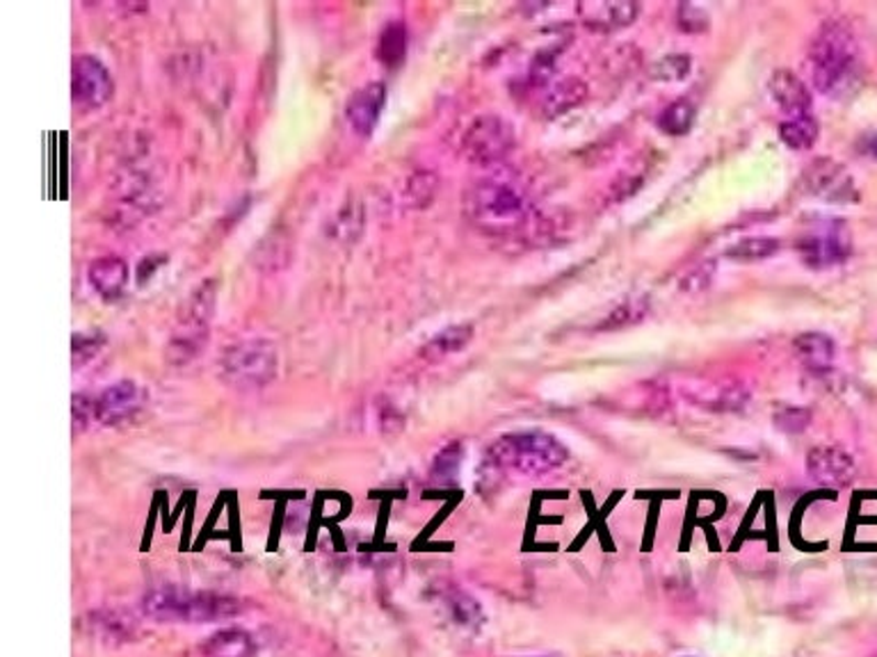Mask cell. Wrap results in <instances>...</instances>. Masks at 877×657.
<instances>
[{
	"label": "cell",
	"mask_w": 877,
	"mask_h": 657,
	"mask_svg": "<svg viewBox=\"0 0 877 657\" xmlns=\"http://www.w3.org/2000/svg\"><path fill=\"white\" fill-rule=\"evenodd\" d=\"M768 91L770 98L774 101V106L787 115V119H795V117H804L811 115V104H814V98H811L809 87L804 85V80L789 72V69H779L770 76L768 80Z\"/></svg>",
	"instance_id": "cell-15"
},
{
	"label": "cell",
	"mask_w": 877,
	"mask_h": 657,
	"mask_svg": "<svg viewBox=\"0 0 877 657\" xmlns=\"http://www.w3.org/2000/svg\"><path fill=\"white\" fill-rule=\"evenodd\" d=\"M446 607L450 612V618L458 623L460 628L478 631L482 626V621H484L482 607L475 599L464 594V591H452V594H448Z\"/></svg>",
	"instance_id": "cell-24"
},
{
	"label": "cell",
	"mask_w": 877,
	"mask_h": 657,
	"mask_svg": "<svg viewBox=\"0 0 877 657\" xmlns=\"http://www.w3.org/2000/svg\"><path fill=\"white\" fill-rule=\"evenodd\" d=\"M486 466L518 475H546L569 462V448L544 430H516L499 437L484 454Z\"/></svg>",
	"instance_id": "cell-3"
},
{
	"label": "cell",
	"mask_w": 877,
	"mask_h": 657,
	"mask_svg": "<svg viewBox=\"0 0 877 657\" xmlns=\"http://www.w3.org/2000/svg\"><path fill=\"white\" fill-rule=\"evenodd\" d=\"M590 96V87L585 80L569 76L558 80L554 87H548L539 104V115L544 119H558L576 108H580Z\"/></svg>",
	"instance_id": "cell-17"
},
{
	"label": "cell",
	"mask_w": 877,
	"mask_h": 657,
	"mask_svg": "<svg viewBox=\"0 0 877 657\" xmlns=\"http://www.w3.org/2000/svg\"><path fill=\"white\" fill-rule=\"evenodd\" d=\"M386 108V85L368 83L356 89L345 106V119L360 138H371Z\"/></svg>",
	"instance_id": "cell-13"
},
{
	"label": "cell",
	"mask_w": 877,
	"mask_h": 657,
	"mask_svg": "<svg viewBox=\"0 0 877 657\" xmlns=\"http://www.w3.org/2000/svg\"><path fill=\"white\" fill-rule=\"evenodd\" d=\"M115 94L110 69L96 55H78L72 64V101L81 110H99Z\"/></svg>",
	"instance_id": "cell-10"
},
{
	"label": "cell",
	"mask_w": 877,
	"mask_h": 657,
	"mask_svg": "<svg viewBox=\"0 0 877 657\" xmlns=\"http://www.w3.org/2000/svg\"><path fill=\"white\" fill-rule=\"evenodd\" d=\"M467 217L490 236H512L531 224L533 204L526 187L516 176L499 172L480 179L467 192Z\"/></svg>",
	"instance_id": "cell-2"
},
{
	"label": "cell",
	"mask_w": 877,
	"mask_h": 657,
	"mask_svg": "<svg viewBox=\"0 0 877 657\" xmlns=\"http://www.w3.org/2000/svg\"><path fill=\"white\" fill-rule=\"evenodd\" d=\"M217 300V281L206 279L200 288H194L181 309L179 324L168 345V360L172 366L181 368L192 364L208 343V326L215 311Z\"/></svg>",
	"instance_id": "cell-5"
},
{
	"label": "cell",
	"mask_w": 877,
	"mask_h": 657,
	"mask_svg": "<svg viewBox=\"0 0 877 657\" xmlns=\"http://www.w3.org/2000/svg\"><path fill=\"white\" fill-rule=\"evenodd\" d=\"M819 136H821L819 121L811 115L787 119L779 123V138H782V142L793 151H809L819 142Z\"/></svg>",
	"instance_id": "cell-22"
},
{
	"label": "cell",
	"mask_w": 877,
	"mask_h": 657,
	"mask_svg": "<svg viewBox=\"0 0 877 657\" xmlns=\"http://www.w3.org/2000/svg\"><path fill=\"white\" fill-rule=\"evenodd\" d=\"M72 411H74V430L83 432L85 427L94 420V398L87 396V392H78L72 400Z\"/></svg>",
	"instance_id": "cell-36"
},
{
	"label": "cell",
	"mask_w": 877,
	"mask_h": 657,
	"mask_svg": "<svg viewBox=\"0 0 877 657\" xmlns=\"http://www.w3.org/2000/svg\"><path fill=\"white\" fill-rule=\"evenodd\" d=\"M149 618L162 623H211L240 612V603L232 596L208 594V591H181L174 586L151 591L142 601Z\"/></svg>",
	"instance_id": "cell-4"
},
{
	"label": "cell",
	"mask_w": 877,
	"mask_h": 657,
	"mask_svg": "<svg viewBox=\"0 0 877 657\" xmlns=\"http://www.w3.org/2000/svg\"><path fill=\"white\" fill-rule=\"evenodd\" d=\"M87 279L99 298H104L106 302H115L121 298L126 290V283H128L126 260L119 256L96 258V260H92V266L87 270Z\"/></svg>",
	"instance_id": "cell-16"
},
{
	"label": "cell",
	"mask_w": 877,
	"mask_h": 657,
	"mask_svg": "<svg viewBox=\"0 0 877 657\" xmlns=\"http://www.w3.org/2000/svg\"><path fill=\"white\" fill-rule=\"evenodd\" d=\"M676 23L684 32H691V35H699V32L708 30V14L699 6L684 3V6L678 8Z\"/></svg>",
	"instance_id": "cell-35"
},
{
	"label": "cell",
	"mask_w": 877,
	"mask_h": 657,
	"mask_svg": "<svg viewBox=\"0 0 877 657\" xmlns=\"http://www.w3.org/2000/svg\"><path fill=\"white\" fill-rule=\"evenodd\" d=\"M202 650L206 657H254L256 644L249 633L240 628H226L211 635Z\"/></svg>",
	"instance_id": "cell-20"
},
{
	"label": "cell",
	"mask_w": 877,
	"mask_h": 657,
	"mask_svg": "<svg viewBox=\"0 0 877 657\" xmlns=\"http://www.w3.org/2000/svg\"><path fill=\"white\" fill-rule=\"evenodd\" d=\"M795 254L811 270H830L851 258L853 236L841 219H823L795 240Z\"/></svg>",
	"instance_id": "cell-7"
},
{
	"label": "cell",
	"mask_w": 877,
	"mask_h": 657,
	"mask_svg": "<svg viewBox=\"0 0 877 657\" xmlns=\"http://www.w3.org/2000/svg\"><path fill=\"white\" fill-rule=\"evenodd\" d=\"M106 345V336L101 332H78L72 338V356H74V366L83 368L87 366L89 360H94L99 356V352Z\"/></svg>",
	"instance_id": "cell-31"
},
{
	"label": "cell",
	"mask_w": 877,
	"mask_h": 657,
	"mask_svg": "<svg viewBox=\"0 0 877 657\" xmlns=\"http://www.w3.org/2000/svg\"><path fill=\"white\" fill-rule=\"evenodd\" d=\"M695 117H697L695 104L688 101V98H678V101H672L670 106L663 108V112L659 115V128L665 136L672 138L688 136L695 123Z\"/></svg>",
	"instance_id": "cell-23"
},
{
	"label": "cell",
	"mask_w": 877,
	"mask_h": 657,
	"mask_svg": "<svg viewBox=\"0 0 877 657\" xmlns=\"http://www.w3.org/2000/svg\"><path fill=\"white\" fill-rule=\"evenodd\" d=\"M526 657H560V655H526Z\"/></svg>",
	"instance_id": "cell-38"
},
{
	"label": "cell",
	"mask_w": 877,
	"mask_h": 657,
	"mask_svg": "<svg viewBox=\"0 0 877 657\" xmlns=\"http://www.w3.org/2000/svg\"><path fill=\"white\" fill-rule=\"evenodd\" d=\"M804 190L825 204H857L859 190L853 174L834 158H816L802 172Z\"/></svg>",
	"instance_id": "cell-9"
},
{
	"label": "cell",
	"mask_w": 877,
	"mask_h": 657,
	"mask_svg": "<svg viewBox=\"0 0 877 657\" xmlns=\"http://www.w3.org/2000/svg\"><path fill=\"white\" fill-rule=\"evenodd\" d=\"M563 49H565V44H558V46H548V49H542L535 53V57L531 60L528 76H526L528 87L537 89V87L548 85V80L556 74V62H558V55L563 53Z\"/></svg>",
	"instance_id": "cell-28"
},
{
	"label": "cell",
	"mask_w": 877,
	"mask_h": 657,
	"mask_svg": "<svg viewBox=\"0 0 877 657\" xmlns=\"http://www.w3.org/2000/svg\"><path fill=\"white\" fill-rule=\"evenodd\" d=\"M859 149H862L866 155H870V158H877V136H868V138H864Z\"/></svg>",
	"instance_id": "cell-37"
},
{
	"label": "cell",
	"mask_w": 877,
	"mask_h": 657,
	"mask_svg": "<svg viewBox=\"0 0 877 657\" xmlns=\"http://www.w3.org/2000/svg\"><path fill=\"white\" fill-rule=\"evenodd\" d=\"M142 400L145 392L136 381H115L94 398V420L101 424H119L140 411Z\"/></svg>",
	"instance_id": "cell-12"
},
{
	"label": "cell",
	"mask_w": 877,
	"mask_h": 657,
	"mask_svg": "<svg viewBox=\"0 0 877 657\" xmlns=\"http://www.w3.org/2000/svg\"><path fill=\"white\" fill-rule=\"evenodd\" d=\"M693 60L686 53H672L649 67V78L659 83H681L691 76Z\"/></svg>",
	"instance_id": "cell-27"
},
{
	"label": "cell",
	"mask_w": 877,
	"mask_h": 657,
	"mask_svg": "<svg viewBox=\"0 0 877 657\" xmlns=\"http://www.w3.org/2000/svg\"><path fill=\"white\" fill-rule=\"evenodd\" d=\"M362 226H364V215L360 204H345L336 215V219L332 222V234L336 240L343 243L356 240L362 234Z\"/></svg>",
	"instance_id": "cell-30"
},
{
	"label": "cell",
	"mask_w": 877,
	"mask_h": 657,
	"mask_svg": "<svg viewBox=\"0 0 877 657\" xmlns=\"http://www.w3.org/2000/svg\"><path fill=\"white\" fill-rule=\"evenodd\" d=\"M649 315V302L646 298H633L612 309L606 320L599 322V332H617V328H627L638 322H642Z\"/></svg>",
	"instance_id": "cell-26"
},
{
	"label": "cell",
	"mask_w": 877,
	"mask_h": 657,
	"mask_svg": "<svg viewBox=\"0 0 877 657\" xmlns=\"http://www.w3.org/2000/svg\"><path fill=\"white\" fill-rule=\"evenodd\" d=\"M713 279H716V260H704L695 270H691L684 279H681V290L697 294L710 288Z\"/></svg>",
	"instance_id": "cell-34"
},
{
	"label": "cell",
	"mask_w": 877,
	"mask_h": 657,
	"mask_svg": "<svg viewBox=\"0 0 877 657\" xmlns=\"http://www.w3.org/2000/svg\"><path fill=\"white\" fill-rule=\"evenodd\" d=\"M811 424V411L804 407H784L774 413V427L784 434H802Z\"/></svg>",
	"instance_id": "cell-33"
},
{
	"label": "cell",
	"mask_w": 877,
	"mask_h": 657,
	"mask_svg": "<svg viewBox=\"0 0 877 657\" xmlns=\"http://www.w3.org/2000/svg\"><path fill=\"white\" fill-rule=\"evenodd\" d=\"M782 245L777 238H742L736 245H731L725 256L734 262H761L772 258Z\"/></svg>",
	"instance_id": "cell-25"
},
{
	"label": "cell",
	"mask_w": 877,
	"mask_h": 657,
	"mask_svg": "<svg viewBox=\"0 0 877 657\" xmlns=\"http://www.w3.org/2000/svg\"><path fill=\"white\" fill-rule=\"evenodd\" d=\"M809 72L814 87L830 98H846L862 85V44L846 19H830L816 30L809 44Z\"/></svg>",
	"instance_id": "cell-1"
},
{
	"label": "cell",
	"mask_w": 877,
	"mask_h": 657,
	"mask_svg": "<svg viewBox=\"0 0 877 657\" xmlns=\"http://www.w3.org/2000/svg\"><path fill=\"white\" fill-rule=\"evenodd\" d=\"M516 136L514 126L507 123L499 115H482L478 117L464 133V153L473 164L480 168H496L507 153L514 149Z\"/></svg>",
	"instance_id": "cell-8"
},
{
	"label": "cell",
	"mask_w": 877,
	"mask_h": 657,
	"mask_svg": "<svg viewBox=\"0 0 877 657\" xmlns=\"http://www.w3.org/2000/svg\"><path fill=\"white\" fill-rule=\"evenodd\" d=\"M407 42H409L407 25H405L403 21H392V23H388V25L382 30V35H379V40H377L375 55H377V60L384 64V67L396 69V67H400V64L405 62Z\"/></svg>",
	"instance_id": "cell-21"
},
{
	"label": "cell",
	"mask_w": 877,
	"mask_h": 657,
	"mask_svg": "<svg viewBox=\"0 0 877 657\" xmlns=\"http://www.w3.org/2000/svg\"><path fill=\"white\" fill-rule=\"evenodd\" d=\"M806 471H809V477L814 480L819 486H827V488L848 486L857 475L853 454L834 443H823V445L811 448V452L806 456Z\"/></svg>",
	"instance_id": "cell-11"
},
{
	"label": "cell",
	"mask_w": 877,
	"mask_h": 657,
	"mask_svg": "<svg viewBox=\"0 0 877 657\" xmlns=\"http://www.w3.org/2000/svg\"><path fill=\"white\" fill-rule=\"evenodd\" d=\"M279 356L275 343L266 338H249L224 349L220 358L222 377L243 390L268 386L277 377Z\"/></svg>",
	"instance_id": "cell-6"
},
{
	"label": "cell",
	"mask_w": 877,
	"mask_h": 657,
	"mask_svg": "<svg viewBox=\"0 0 877 657\" xmlns=\"http://www.w3.org/2000/svg\"><path fill=\"white\" fill-rule=\"evenodd\" d=\"M793 354L809 373L823 375L832 368L836 345L827 334L821 332H806L793 341Z\"/></svg>",
	"instance_id": "cell-18"
},
{
	"label": "cell",
	"mask_w": 877,
	"mask_h": 657,
	"mask_svg": "<svg viewBox=\"0 0 877 657\" xmlns=\"http://www.w3.org/2000/svg\"><path fill=\"white\" fill-rule=\"evenodd\" d=\"M471 338H473V326L471 324L446 326L443 332H439L437 336H432L424 345V352H420V356H424L426 360H430V364H437V360H443V358H448L452 354L467 349Z\"/></svg>",
	"instance_id": "cell-19"
},
{
	"label": "cell",
	"mask_w": 877,
	"mask_h": 657,
	"mask_svg": "<svg viewBox=\"0 0 877 657\" xmlns=\"http://www.w3.org/2000/svg\"><path fill=\"white\" fill-rule=\"evenodd\" d=\"M576 10L580 21L590 30L612 32L629 28L642 8L635 0H585V3H578Z\"/></svg>",
	"instance_id": "cell-14"
},
{
	"label": "cell",
	"mask_w": 877,
	"mask_h": 657,
	"mask_svg": "<svg viewBox=\"0 0 877 657\" xmlns=\"http://www.w3.org/2000/svg\"><path fill=\"white\" fill-rule=\"evenodd\" d=\"M462 454H464L462 443H448L435 459L432 480H437L441 484L454 482V477H458L460 466H462Z\"/></svg>",
	"instance_id": "cell-29"
},
{
	"label": "cell",
	"mask_w": 877,
	"mask_h": 657,
	"mask_svg": "<svg viewBox=\"0 0 877 657\" xmlns=\"http://www.w3.org/2000/svg\"><path fill=\"white\" fill-rule=\"evenodd\" d=\"M437 185H439V181L430 172L414 174L409 179V183H407V200H409V204L416 206V208L430 206L432 200H435V194H437Z\"/></svg>",
	"instance_id": "cell-32"
}]
</instances>
